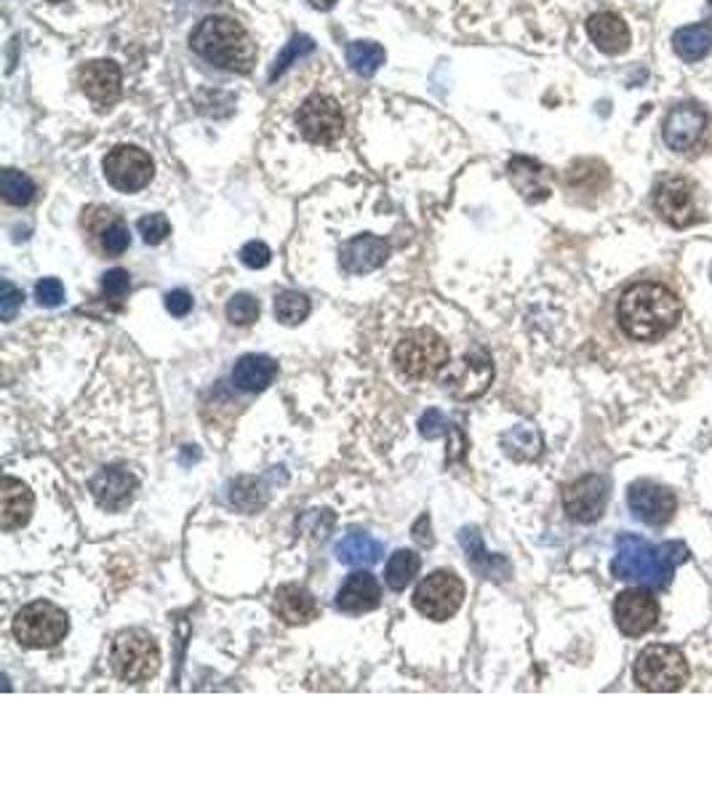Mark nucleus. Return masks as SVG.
Instances as JSON below:
<instances>
[{
	"label": "nucleus",
	"instance_id": "a18cd8bd",
	"mask_svg": "<svg viewBox=\"0 0 712 800\" xmlns=\"http://www.w3.org/2000/svg\"><path fill=\"white\" fill-rule=\"evenodd\" d=\"M51 3H62V0H51Z\"/></svg>",
	"mask_w": 712,
	"mask_h": 800
},
{
	"label": "nucleus",
	"instance_id": "f257e3e1",
	"mask_svg": "<svg viewBox=\"0 0 712 800\" xmlns=\"http://www.w3.org/2000/svg\"><path fill=\"white\" fill-rule=\"evenodd\" d=\"M680 315H683V304L675 296V291H670L662 283H651V280L632 283L616 307L619 326L635 342L662 339L678 326Z\"/></svg>",
	"mask_w": 712,
	"mask_h": 800
},
{
	"label": "nucleus",
	"instance_id": "2f4dec72",
	"mask_svg": "<svg viewBox=\"0 0 712 800\" xmlns=\"http://www.w3.org/2000/svg\"><path fill=\"white\" fill-rule=\"evenodd\" d=\"M0 192H3V198H6V203H11V206H27V203L35 198V184H32L30 176L22 174V171L6 168V171L0 174Z\"/></svg>",
	"mask_w": 712,
	"mask_h": 800
},
{
	"label": "nucleus",
	"instance_id": "a19ab883",
	"mask_svg": "<svg viewBox=\"0 0 712 800\" xmlns=\"http://www.w3.org/2000/svg\"><path fill=\"white\" fill-rule=\"evenodd\" d=\"M22 299V291L14 283L3 280V286H0V315H3V320H14L16 307L22 304Z\"/></svg>",
	"mask_w": 712,
	"mask_h": 800
},
{
	"label": "nucleus",
	"instance_id": "79ce46f5",
	"mask_svg": "<svg viewBox=\"0 0 712 800\" xmlns=\"http://www.w3.org/2000/svg\"><path fill=\"white\" fill-rule=\"evenodd\" d=\"M166 310L176 318H184L187 312L192 310V296L184 291V288H176V291H168L166 294Z\"/></svg>",
	"mask_w": 712,
	"mask_h": 800
},
{
	"label": "nucleus",
	"instance_id": "412c9836",
	"mask_svg": "<svg viewBox=\"0 0 712 800\" xmlns=\"http://www.w3.org/2000/svg\"><path fill=\"white\" fill-rule=\"evenodd\" d=\"M587 35L603 54H624L630 48V27L614 11H598L587 19Z\"/></svg>",
	"mask_w": 712,
	"mask_h": 800
},
{
	"label": "nucleus",
	"instance_id": "1a4fd4ad",
	"mask_svg": "<svg viewBox=\"0 0 712 800\" xmlns=\"http://www.w3.org/2000/svg\"><path fill=\"white\" fill-rule=\"evenodd\" d=\"M296 126L312 144H334L342 139L344 112L334 96L312 94L296 112Z\"/></svg>",
	"mask_w": 712,
	"mask_h": 800
},
{
	"label": "nucleus",
	"instance_id": "c9c22d12",
	"mask_svg": "<svg viewBox=\"0 0 712 800\" xmlns=\"http://www.w3.org/2000/svg\"><path fill=\"white\" fill-rule=\"evenodd\" d=\"M259 318V302L251 294H235L227 302V320L235 326H251Z\"/></svg>",
	"mask_w": 712,
	"mask_h": 800
},
{
	"label": "nucleus",
	"instance_id": "c756f323",
	"mask_svg": "<svg viewBox=\"0 0 712 800\" xmlns=\"http://www.w3.org/2000/svg\"><path fill=\"white\" fill-rule=\"evenodd\" d=\"M422 560L419 555L411 550H398L395 555H390L387 566H384V582L390 590H406V584H411L416 574H419Z\"/></svg>",
	"mask_w": 712,
	"mask_h": 800
},
{
	"label": "nucleus",
	"instance_id": "c03bdc74",
	"mask_svg": "<svg viewBox=\"0 0 712 800\" xmlns=\"http://www.w3.org/2000/svg\"><path fill=\"white\" fill-rule=\"evenodd\" d=\"M312 8H318V11H328V8L336 6V0H307Z\"/></svg>",
	"mask_w": 712,
	"mask_h": 800
},
{
	"label": "nucleus",
	"instance_id": "4c0bfd02",
	"mask_svg": "<svg viewBox=\"0 0 712 800\" xmlns=\"http://www.w3.org/2000/svg\"><path fill=\"white\" fill-rule=\"evenodd\" d=\"M102 291L107 299H123L131 291V275L126 270H120V267L104 272Z\"/></svg>",
	"mask_w": 712,
	"mask_h": 800
},
{
	"label": "nucleus",
	"instance_id": "cd10ccee",
	"mask_svg": "<svg viewBox=\"0 0 712 800\" xmlns=\"http://www.w3.org/2000/svg\"><path fill=\"white\" fill-rule=\"evenodd\" d=\"M510 176L515 187H518L528 200H544L547 198V184H544V168L531 158H512L510 160Z\"/></svg>",
	"mask_w": 712,
	"mask_h": 800
},
{
	"label": "nucleus",
	"instance_id": "dca6fc26",
	"mask_svg": "<svg viewBox=\"0 0 712 800\" xmlns=\"http://www.w3.org/2000/svg\"><path fill=\"white\" fill-rule=\"evenodd\" d=\"M491 376H494L491 355L483 347H475L448 371L446 387L454 392L456 398H478L488 390Z\"/></svg>",
	"mask_w": 712,
	"mask_h": 800
},
{
	"label": "nucleus",
	"instance_id": "bb28decb",
	"mask_svg": "<svg viewBox=\"0 0 712 800\" xmlns=\"http://www.w3.org/2000/svg\"><path fill=\"white\" fill-rule=\"evenodd\" d=\"M336 558L344 566H371L382 558V542L368 534H350L336 544Z\"/></svg>",
	"mask_w": 712,
	"mask_h": 800
},
{
	"label": "nucleus",
	"instance_id": "7ed1b4c3",
	"mask_svg": "<svg viewBox=\"0 0 712 800\" xmlns=\"http://www.w3.org/2000/svg\"><path fill=\"white\" fill-rule=\"evenodd\" d=\"M190 46L200 59L230 72H248L256 62L254 40L230 16H206L192 30Z\"/></svg>",
	"mask_w": 712,
	"mask_h": 800
},
{
	"label": "nucleus",
	"instance_id": "aec40b11",
	"mask_svg": "<svg viewBox=\"0 0 712 800\" xmlns=\"http://www.w3.org/2000/svg\"><path fill=\"white\" fill-rule=\"evenodd\" d=\"M387 256H390V246L382 238H376V235H358L350 243H344L339 262H342L344 272L363 275V272L382 267L387 262Z\"/></svg>",
	"mask_w": 712,
	"mask_h": 800
},
{
	"label": "nucleus",
	"instance_id": "39448f33",
	"mask_svg": "<svg viewBox=\"0 0 712 800\" xmlns=\"http://www.w3.org/2000/svg\"><path fill=\"white\" fill-rule=\"evenodd\" d=\"M110 667L126 683H144L155 678L160 670L158 640L144 630H123L112 640Z\"/></svg>",
	"mask_w": 712,
	"mask_h": 800
},
{
	"label": "nucleus",
	"instance_id": "2eb2a0df",
	"mask_svg": "<svg viewBox=\"0 0 712 800\" xmlns=\"http://www.w3.org/2000/svg\"><path fill=\"white\" fill-rule=\"evenodd\" d=\"M608 502V483L600 475H584V478L568 483L563 491V510L576 523H595L603 515Z\"/></svg>",
	"mask_w": 712,
	"mask_h": 800
},
{
	"label": "nucleus",
	"instance_id": "58836bf2",
	"mask_svg": "<svg viewBox=\"0 0 712 800\" xmlns=\"http://www.w3.org/2000/svg\"><path fill=\"white\" fill-rule=\"evenodd\" d=\"M270 248L264 246L262 240H251V243H246V246L240 248V262L246 264V267H251V270H262V267H267L270 264Z\"/></svg>",
	"mask_w": 712,
	"mask_h": 800
},
{
	"label": "nucleus",
	"instance_id": "f3484780",
	"mask_svg": "<svg viewBox=\"0 0 712 800\" xmlns=\"http://www.w3.org/2000/svg\"><path fill=\"white\" fill-rule=\"evenodd\" d=\"M78 83L80 91L91 99L99 107H110V104L118 102L120 96V67L110 59H96V62H88L80 67L78 72Z\"/></svg>",
	"mask_w": 712,
	"mask_h": 800
},
{
	"label": "nucleus",
	"instance_id": "9b49d317",
	"mask_svg": "<svg viewBox=\"0 0 712 800\" xmlns=\"http://www.w3.org/2000/svg\"><path fill=\"white\" fill-rule=\"evenodd\" d=\"M707 128H710V115H707L699 104L683 102L678 104V107H672V110L667 112V118H664L662 126L664 144H667L672 152L686 155V152L696 150V147L704 142Z\"/></svg>",
	"mask_w": 712,
	"mask_h": 800
},
{
	"label": "nucleus",
	"instance_id": "6e6552de",
	"mask_svg": "<svg viewBox=\"0 0 712 800\" xmlns=\"http://www.w3.org/2000/svg\"><path fill=\"white\" fill-rule=\"evenodd\" d=\"M464 600L462 579L451 571H432L414 590L416 611L432 622H448Z\"/></svg>",
	"mask_w": 712,
	"mask_h": 800
},
{
	"label": "nucleus",
	"instance_id": "6ab92c4d",
	"mask_svg": "<svg viewBox=\"0 0 712 800\" xmlns=\"http://www.w3.org/2000/svg\"><path fill=\"white\" fill-rule=\"evenodd\" d=\"M382 600V587L376 582V576L368 571H358L344 579V584L336 592V608L344 614H366L374 611Z\"/></svg>",
	"mask_w": 712,
	"mask_h": 800
},
{
	"label": "nucleus",
	"instance_id": "49530a36",
	"mask_svg": "<svg viewBox=\"0 0 712 800\" xmlns=\"http://www.w3.org/2000/svg\"><path fill=\"white\" fill-rule=\"evenodd\" d=\"M710 275H712V270H710Z\"/></svg>",
	"mask_w": 712,
	"mask_h": 800
},
{
	"label": "nucleus",
	"instance_id": "a878e982",
	"mask_svg": "<svg viewBox=\"0 0 712 800\" xmlns=\"http://www.w3.org/2000/svg\"><path fill=\"white\" fill-rule=\"evenodd\" d=\"M672 48L683 62H702L712 51V24L699 22L672 32Z\"/></svg>",
	"mask_w": 712,
	"mask_h": 800
},
{
	"label": "nucleus",
	"instance_id": "b1692460",
	"mask_svg": "<svg viewBox=\"0 0 712 800\" xmlns=\"http://www.w3.org/2000/svg\"><path fill=\"white\" fill-rule=\"evenodd\" d=\"M275 374L278 366L267 355H243L232 368V382L243 392H262L264 387H270Z\"/></svg>",
	"mask_w": 712,
	"mask_h": 800
},
{
	"label": "nucleus",
	"instance_id": "7c9ffc66",
	"mask_svg": "<svg viewBox=\"0 0 712 800\" xmlns=\"http://www.w3.org/2000/svg\"><path fill=\"white\" fill-rule=\"evenodd\" d=\"M347 64L363 78H371L384 64V48L371 40H355L347 46Z\"/></svg>",
	"mask_w": 712,
	"mask_h": 800
},
{
	"label": "nucleus",
	"instance_id": "5701e85b",
	"mask_svg": "<svg viewBox=\"0 0 712 800\" xmlns=\"http://www.w3.org/2000/svg\"><path fill=\"white\" fill-rule=\"evenodd\" d=\"M275 614L286 624H307L318 616V603L299 584H283L275 590Z\"/></svg>",
	"mask_w": 712,
	"mask_h": 800
},
{
	"label": "nucleus",
	"instance_id": "a211bd4d",
	"mask_svg": "<svg viewBox=\"0 0 712 800\" xmlns=\"http://www.w3.org/2000/svg\"><path fill=\"white\" fill-rule=\"evenodd\" d=\"M136 491V478L123 467H104L91 478V494L99 507L118 512L131 504Z\"/></svg>",
	"mask_w": 712,
	"mask_h": 800
},
{
	"label": "nucleus",
	"instance_id": "4468645a",
	"mask_svg": "<svg viewBox=\"0 0 712 800\" xmlns=\"http://www.w3.org/2000/svg\"><path fill=\"white\" fill-rule=\"evenodd\" d=\"M654 208L664 222L678 227V230L699 222V211L694 206V190L680 176H672V179H664V182L656 184Z\"/></svg>",
	"mask_w": 712,
	"mask_h": 800
},
{
	"label": "nucleus",
	"instance_id": "e433bc0d",
	"mask_svg": "<svg viewBox=\"0 0 712 800\" xmlns=\"http://www.w3.org/2000/svg\"><path fill=\"white\" fill-rule=\"evenodd\" d=\"M136 227H139V235H142L147 246H158V243H163L171 235V224H168V219L163 214L142 216Z\"/></svg>",
	"mask_w": 712,
	"mask_h": 800
},
{
	"label": "nucleus",
	"instance_id": "f8f14e48",
	"mask_svg": "<svg viewBox=\"0 0 712 800\" xmlns=\"http://www.w3.org/2000/svg\"><path fill=\"white\" fill-rule=\"evenodd\" d=\"M630 512L646 526H667L678 510V499L670 488L654 480H635L627 491Z\"/></svg>",
	"mask_w": 712,
	"mask_h": 800
},
{
	"label": "nucleus",
	"instance_id": "9d476101",
	"mask_svg": "<svg viewBox=\"0 0 712 800\" xmlns=\"http://www.w3.org/2000/svg\"><path fill=\"white\" fill-rule=\"evenodd\" d=\"M155 163L134 144H118L104 158V176L118 192H139L152 179Z\"/></svg>",
	"mask_w": 712,
	"mask_h": 800
},
{
	"label": "nucleus",
	"instance_id": "20e7f679",
	"mask_svg": "<svg viewBox=\"0 0 712 800\" xmlns=\"http://www.w3.org/2000/svg\"><path fill=\"white\" fill-rule=\"evenodd\" d=\"M632 678L643 691L672 694L688 683V662L683 651L664 643H651L632 664Z\"/></svg>",
	"mask_w": 712,
	"mask_h": 800
},
{
	"label": "nucleus",
	"instance_id": "37998d69",
	"mask_svg": "<svg viewBox=\"0 0 712 800\" xmlns=\"http://www.w3.org/2000/svg\"><path fill=\"white\" fill-rule=\"evenodd\" d=\"M419 427H422V435H427V438H438L440 432H446V419H443V414L440 411H427V414L422 416V422H419Z\"/></svg>",
	"mask_w": 712,
	"mask_h": 800
},
{
	"label": "nucleus",
	"instance_id": "f03ea898",
	"mask_svg": "<svg viewBox=\"0 0 712 800\" xmlns=\"http://www.w3.org/2000/svg\"><path fill=\"white\" fill-rule=\"evenodd\" d=\"M691 552L683 542H646L638 534H622L616 539V555L611 571L622 582H635L651 590H667L680 563H686Z\"/></svg>",
	"mask_w": 712,
	"mask_h": 800
},
{
	"label": "nucleus",
	"instance_id": "ddd939ff",
	"mask_svg": "<svg viewBox=\"0 0 712 800\" xmlns=\"http://www.w3.org/2000/svg\"><path fill=\"white\" fill-rule=\"evenodd\" d=\"M614 622L622 635L640 638L659 622V600L648 590H624L614 600Z\"/></svg>",
	"mask_w": 712,
	"mask_h": 800
},
{
	"label": "nucleus",
	"instance_id": "473e14b6",
	"mask_svg": "<svg viewBox=\"0 0 712 800\" xmlns=\"http://www.w3.org/2000/svg\"><path fill=\"white\" fill-rule=\"evenodd\" d=\"M275 318L286 326H299L310 315V299L299 291H283L275 296Z\"/></svg>",
	"mask_w": 712,
	"mask_h": 800
},
{
	"label": "nucleus",
	"instance_id": "423d86ee",
	"mask_svg": "<svg viewBox=\"0 0 712 800\" xmlns=\"http://www.w3.org/2000/svg\"><path fill=\"white\" fill-rule=\"evenodd\" d=\"M11 630L22 646L54 648L62 643L67 630H70V619L51 600H32L16 611Z\"/></svg>",
	"mask_w": 712,
	"mask_h": 800
},
{
	"label": "nucleus",
	"instance_id": "393cba45",
	"mask_svg": "<svg viewBox=\"0 0 712 800\" xmlns=\"http://www.w3.org/2000/svg\"><path fill=\"white\" fill-rule=\"evenodd\" d=\"M459 539H462V547L467 550L470 566L478 574H483L486 579H507L510 576V563L502 555H488L486 547H483V539H480L475 528H464Z\"/></svg>",
	"mask_w": 712,
	"mask_h": 800
},
{
	"label": "nucleus",
	"instance_id": "0eeeda50",
	"mask_svg": "<svg viewBox=\"0 0 712 800\" xmlns=\"http://www.w3.org/2000/svg\"><path fill=\"white\" fill-rule=\"evenodd\" d=\"M451 350L443 342V336L435 331L419 328L411 331L398 342L395 347V363L408 379H432L448 366Z\"/></svg>",
	"mask_w": 712,
	"mask_h": 800
},
{
	"label": "nucleus",
	"instance_id": "ea45409f",
	"mask_svg": "<svg viewBox=\"0 0 712 800\" xmlns=\"http://www.w3.org/2000/svg\"><path fill=\"white\" fill-rule=\"evenodd\" d=\"M35 299L43 307H59L64 302V286L56 278H43L35 286Z\"/></svg>",
	"mask_w": 712,
	"mask_h": 800
},
{
	"label": "nucleus",
	"instance_id": "4be33fe9",
	"mask_svg": "<svg viewBox=\"0 0 712 800\" xmlns=\"http://www.w3.org/2000/svg\"><path fill=\"white\" fill-rule=\"evenodd\" d=\"M32 491L24 486L22 480L3 478L0 483V528L3 531H16L22 528L32 515Z\"/></svg>",
	"mask_w": 712,
	"mask_h": 800
},
{
	"label": "nucleus",
	"instance_id": "72a5a7b5",
	"mask_svg": "<svg viewBox=\"0 0 712 800\" xmlns=\"http://www.w3.org/2000/svg\"><path fill=\"white\" fill-rule=\"evenodd\" d=\"M504 440H512V446L507 443V451H510V456H515V459H534V456H539V451H542V435H539L534 427H528V424H520V427H515L512 432H507Z\"/></svg>",
	"mask_w": 712,
	"mask_h": 800
},
{
	"label": "nucleus",
	"instance_id": "f704fd0d",
	"mask_svg": "<svg viewBox=\"0 0 712 800\" xmlns=\"http://www.w3.org/2000/svg\"><path fill=\"white\" fill-rule=\"evenodd\" d=\"M312 48H315V43H312V38H307V35H294V38L288 40V46L280 51V56L275 59V64H272L270 70V80H275L278 75H283L286 72V67L291 62H296L299 56L310 54Z\"/></svg>",
	"mask_w": 712,
	"mask_h": 800
},
{
	"label": "nucleus",
	"instance_id": "c85d7f7f",
	"mask_svg": "<svg viewBox=\"0 0 712 800\" xmlns=\"http://www.w3.org/2000/svg\"><path fill=\"white\" fill-rule=\"evenodd\" d=\"M94 238H96V248L102 251L104 256H120L123 251H128L131 246V232L118 216H107V222L94 227Z\"/></svg>",
	"mask_w": 712,
	"mask_h": 800
}]
</instances>
